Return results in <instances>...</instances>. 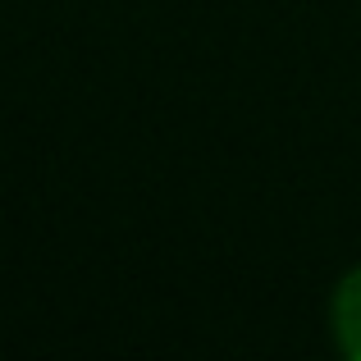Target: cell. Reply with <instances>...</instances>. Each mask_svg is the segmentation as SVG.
<instances>
[{
  "mask_svg": "<svg viewBox=\"0 0 361 361\" xmlns=\"http://www.w3.org/2000/svg\"><path fill=\"white\" fill-rule=\"evenodd\" d=\"M329 320H334V338L343 348V357L361 361V265L353 274H343V283L334 288Z\"/></svg>",
  "mask_w": 361,
  "mask_h": 361,
  "instance_id": "cell-1",
  "label": "cell"
}]
</instances>
